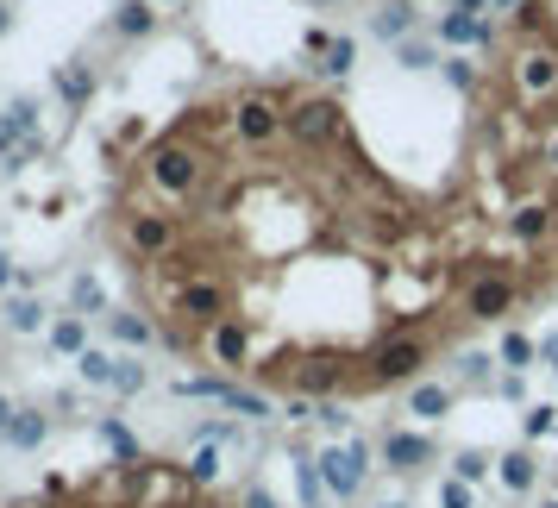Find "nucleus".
Wrapping results in <instances>:
<instances>
[{
  "instance_id": "4be33fe9",
  "label": "nucleus",
  "mask_w": 558,
  "mask_h": 508,
  "mask_svg": "<svg viewBox=\"0 0 558 508\" xmlns=\"http://www.w3.org/2000/svg\"><path fill=\"white\" fill-rule=\"evenodd\" d=\"M552 19H558V13H552V0H527V7L515 13V26H521V32H527L533 44H546V32H552Z\"/></svg>"
},
{
  "instance_id": "39448f33",
  "label": "nucleus",
  "mask_w": 558,
  "mask_h": 508,
  "mask_svg": "<svg viewBox=\"0 0 558 508\" xmlns=\"http://www.w3.org/2000/svg\"><path fill=\"white\" fill-rule=\"evenodd\" d=\"M314 465H320V483H327V496H358L364 490V477H370V452L352 440V446H327V452H320L314 458Z\"/></svg>"
},
{
  "instance_id": "58836bf2",
  "label": "nucleus",
  "mask_w": 558,
  "mask_h": 508,
  "mask_svg": "<svg viewBox=\"0 0 558 508\" xmlns=\"http://www.w3.org/2000/svg\"><path fill=\"white\" fill-rule=\"evenodd\" d=\"M552 433V408H527V440H546Z\"/></svg>"
},
{
  "instance_id": "49530a36",
  "label": "nucleus",
  "mask_w": 558,
  "mask_h": 508,
  "mask_svg": "<svg viewBox=\"0 0 558 508\" xmlns=\"http://www.w3.org/2000/svg\"><path fill=\"white\" fill-rule=\"evenodd\" d=\"M452 7H458V13H483V7H490V0H452Z\"/></svg>"
},
{
  "instance_id": "7ed1b4c3",
  "label": "nucleus",
  "mask_w": 558,
  "mask_h": 508,
  "mask_svg": "<svg viewBox=\"0 0 558 508\" xmlns=\"http://www.w3.org/2000/svg\"><path fill=\"white\" fill-rule=\"evenodd\" d=\"M421 364H427V339H414V333H389L377 352H370L364 383H408V377H421Z\"/></svg>"
},
{
  "instance_id": "f704fd0d",
  "label": "nucleus",
  "mask_w": 558,
  "mask_h": 508,
  "mask_svg": "<svg viewBox=\"0 0 558 508\" xmlns=\"http://www.w3.org/2000/svg\"><path fill=\"white\" fill-rule=\"evenodd\" d=\"M452 471H458V483H483V477H490V458H483V452H458Z\"/></svg>"
},
{
  "instance_id": "e433bc0d",
  "label": "nucleus",
  "mask_w": 558,
  "mask_h": 508,
  "mask_svg": "<svg viewBox=\"0 0 558 508\" xmlns=\"http://www.w3.org/2000/svg\"><path fill=\"white\" fill-rule=\"evenodd\" d=\"M439 69H446V82H452V88H477V69L464 63V57H446Z\"/></svg>"
},
{
  "instance_id": "0eeeda50",
  "label": "nucleus",
  "mask_w": 558,
  "mask_h": 508,
  "mask_svg": "<svg viewBox=\"0 0 558 508\" xmlns=\"http://www.w3.org/2000/svg\"><path fill=\"white\" fill-rule=\"evenodd\" d=\"M232 132H239L245 145H270V138L283 132V107H276V95H245L239 107H232Z\"/></svg>"
},
{
  "instance_id": "c756f323",
  "label": "nucleus",
  "mask_w": 558,
  "mask_h": 508,
  "mask_svg": "<svg viewBox=\"0 0 558 508\" xmlns=\"http://www.w3.org/2000/svg\"><path fill=\"white\" fill-rule=\"evenodd\" d=\"M502 364H508V371H527V364H533V339L527 333H502Z\"/></svg>"
},
{
  "instance_id": "9d476101",
  "label": "nucleus",
  "mask_w": 558,
  "mask_h": 508,
  "mask_svg": "<svg viewBox=\"0 0 558 508\" xmlns=\"http://www.w3.org/2000/svg\"><path fill=\"white\" fill-rule=\"evenodd\" d=\"M270 377H289L301 396H333V389H345V358H301L295 371H270Z\"/></svg>"
},
{
  "instance_id": "412c9836",
  "label": "nucleus",
  "mask_w": 558,
  "mask_h": 508,
  "mask_svg": "<svg viewBox=\"0 0 558 508\" xmlns=\"http://www.w3.org/2000/svg\"><path fill=\"white\" fill-rule=\"evenodd\" d=\"M107 327H113V339H120V345H138V352H145V345L157 339L145 314H107Z\"/></svg>"
},
{
  "instance_id": "a18cd8bd",
  "label": "nucleus",
  "mask_w": 558,
  "mask_h": 508,
  "mask_svg": "<svg viewBox=\"0 0 558 508\" xmlns=\"http://www.w3.org/2000/svg\"><path fill=\"white\" fill-rule=\"evenodd\" d=\"M546 164L558 170V132H546Z\"/></svg>"
},
{
  "instance_id": "bb28decb",
  "label": "nucleus",
  "mask_w": 558,
  "mask_h": 508,
  "mask_svg": "<svg viewBox=\"0 0 558 508\" xmlns=\"http://www.w3.org/2000/svg\"><path fill=\"white\" fill-rule=\"evenodd\" d=\"M7 327H13V333H38V327H44V302H32V295H19V302L7 308Z\"/></svg>"
},
{
  "instance_id": "6ab92c4d",
  "label": "nucleus",
  "mask_w": 558,
  "mask_h": 508,
  "mask_svg": "<svg viewBox=\"0 0 558 508\" xmlns=\"http://www.w3.org/2000/svg\"><path fill=\"white\" fill-rule=\"evenodd\" d=\"M446 408H452V389H446V383H414L408 414H421V421H439Z\"/></svg>"
},
{
  "instance_id": "423d86ee",
  "label": "nucleus",
  "mask_w": 558,
  "mask_h": 508,
  "mask_svg": "<svg viewBox=\"0 0 558 508\" xmlns=\"http://www.w3.org/2000/svg\"><path fill=\"white\" fill-rule=\"evenodd\" d=\"M515 88L533 107L558 95V44H527V51L515 57Z\"/></svg>"
},
{
  "instance_id": "f3484780",
  "label": "nucleus",
  "mask_w": 558,
  "mask_h": 508,
  "mask_svg": "<svg viewBox=\"0 0 558 508\" xmlns=\"http://www.w3.org/2000/svg\"><path fill=\"white\" fill-rule=\"evenodd\" d=\"M44 433H51V421H44L38 408H19V414H13L7 446H19V452H38V446H44Z\"/></svg>"
},
{
  "instance_id": "dca6fc26",
  "label": "nucleus",
  "mask_w": 558,
  "mask_h": 508,
  "mask_svg": "<svg viewBox=\"0 0 558 508\" xmlns=\"http://www.w3.org/2000/svg\"><path fill=\"white\" fill-rule=\"evenodd\" d=\"M113 32H120V38H151L157 32V7H151V0H126V7H113Z\"/></svg>"
},
{
  "instance_id": "8fccbe9b",
  "label": "nucleus",
  "mask_w": 558,
  "mask_h": 508,
  "mask_svg": "<svg viewBox=\"0 0 558 508\" xmlns=\"http://www.w3.org/2000/svg\"><path fill=\"white\" fill-rule=\"evenodd\" d=\"M151 7H176V0H151Z\"/></svg>"
},
{
  "instance_id": "a211bd4d",
  "label": "nucleus",
  "mask_w": 558,
  "mask_h": 508,
  "mask_svg": "<svg viewBox=\"0 0 558 508\" xmlns=\"http://www.w3.org/2000/svg\"><path fill=\"white\" fill-rule=\"evenodd\" d=\"M57 95H63L69 107H88V95H95V69L63 63V69H57Z\"/></svg>"
},
{
  "instance_id": "6e6552de",
  "label": "nucleus",
  "mask_w": 558,
  "mask_h": 508,
  "mask_svg": "<svg viewBox=\"0 0 558 508\" xmlns=\"http://www.w3.org/2000/svg\"><path fill=\"white\" fill-rule=\"evenodd\" d=\"M508 308H515V276L508 270H490V276H477V283L464 289V314L471 320H502Z\"/></svg>"
},
{
  "instance_id": "7c9ffc66",
  "label": "nucleus",
  "mask_w": 558,
  "mask_h": 508,
  "mask_svg": "<svg viewBox=\"0 0 558 508\" xmlns=\"http://www.w3.org/2000/svg\"><path fill=\"white\" fill-rule=\"evenodd\" d=\"M113 389H120V396H138V389H145V364L113 358Z\"/></svg>"
},
{
  "instance_id": "37998d69",
  "label": "nucleus",
  "mask_w": 558,
  "mask_h": 508,
  "mask_svg": "<svg viewBox=\"0 0 558 508\" xmlns=\"http://www.w3.org/2000/svg\"><path fill=\"white\" fill-rule=\"evenodd\" d=\"M13 414H19V408H13L7 396H0V440H7V433H13Z\"/></svg>"
},
{
  "instance_id": "3c124183",
  "label": "nucleus",
  "mask_w": 558,
  "mask_h": 508,
  "mask_svg": "<svg viewBox=\"0 0 558 508\" xmlns=\"http://www.w3.org/2000/svg\"><path fill=\"white\" fill-rule=\"evenodd\" d=\"M195 508H220V502H195Z\"/></svg>"
},
{
  "instance_id": "c9c22d12",
  "label": "nucleus",
  "mask_w": 558,
  "mask_h": 508,
  "mask_svg": "<svg viewBox=\"0 0 558 508\" xmlns=\"http://www.w3.org/2000/svg\"><path fill=\"white\" fill-rule=\"evenodd\" d=\"M214 477H220V458H214V452L201 446V452L189 458V483H214Z\"/></svg>"
},
{
  "instance_id": "20e7f679",
  "label": "nucleus",
  "mask_w": 558,
  "mask_h": 508,
  "mask_svg": "<svg viewBox=\"0 0 558 508\" xmlns=\"http://www.w3.org/2000/svg\"><path fill=\"white\" fill-rule=\"evenodd\" d=\"M176 314L189 320V327H220L232 314V295H226L220 276H189V283L176 289Z\"/></svg>"
},
{
  "instance_id": "393cba45",
  "label": "nucleus",
  "mask_w": 558,
  "mask_h": 508,
  "mask_svg": "<svg viewBox=\"0 0 558 508\" xmlns=\"http://www.w3.org/2000/svg\"><path fill=\"white\" fill-rule=\"evenodd\" d=\"M176 396H195V402H226V396H232V383H226V377H182V383H176Z\"/></svg>"
},
{
  "instance_id": "f8f14e48",
  "label": "nucleus",
  "mask_w": 558,
  "mask_h": 508,
  "mask_svg": "<svg viewBox=\"0 0 558 508\" xmlns=\"http://www.w3.org/2000/svg\"><path fill=\"white\" fill-rule=\"evenodd\" d=\"M427 458H433V440H427V433H402V427L383 433V465H389V471H421Z\"/></svg>"
},
{
  "instance_id": "c85d7f7f",
  "label": "nucleus",
  "mask_w": 558,
  "mask_h": 508,
  "mask_svg": "<svg viewBox=\"0 0 558 508\" xmlns=\"http://www.w3.org/2000/svg\"><path fill=\"white\" fill-rule=\"evenodd\" d=\"M320 57H327V63H320L327 76H352V63H358V44H352V38H333Z\"/></svg>"
},
{
  "instance_id": "473e14b6",
  "label": "nucleus",
  "mask_w": 558,
  "mask_h": 508,
  "mask_svg": "<svg viewBox=\"0 0 558 508\" xmlns=\"http://www.w3.org/2000/svg\"><path fill=\"white\" fill-rule=\"evenodd\" d=\"M7 120H13L19 138H32V132H38V101H32V95H19V101L7 107Z\"/></svg>"
},
{
  "instance_id": "c03bdc74",
  "label": "nucleus",
  "mask_w": 558,
  "mask_h": 508,
  "mask_svg": "<svg viewBox=\"0 0 558 508\" xmlns=\"http://www.w3.org/2000/svg\"><path fill=\"white\" fill-rule=\"evenodd\" d=\"M7 283H19V270H13V258H0V289Z\"/></svg>"
},
{
  "instance_id": "5701e85b",
  "label": "nucleus",
  "mask_w": 558,
  "mask_h": 508,
  "mask_svg": "<svg viewBox=\"0 0 558 508\" xmlns=\"http://www.w3.org/2000/svg\"><path fill=\"white\" fill-rule=\"evenodd\" d=\"M533 477H540V471H533V458H527V452H502V483H508L515 496L533 490Z\"/></svg>"
},
{
  "instance_id": "9b49d317",
  "label": "nucleus",
  "mask_w": 558,
  "mask_h": 508,
  "mask_svg": "<svg viewBox=\"0 0 558 508\" xmlns=\"http://www.w3.org/2000/svg\"><path fill=\"white\" fill-rule=\"evenodd\" d=\"M207 352H214V364H226V371H239V364L251 358V327L239 314H226L220 327H207Z\"/></svg>"
},
{
  "instance_id": "ddd939ff",
  "label": "nucleus",
  "mask_w": 558,
  "mask_h": 508,
  "mask_svg": "<svg viewBox=\"0 0 558 508\" xmlns=\"http://www.w3.org/2000/svg\"><path fill=\"white\" fill-rule=\"evenodd\" d=\"M439 44H490V19H483V13H439Z\"/></svg>"
},
{
  "instance_id": "f03ea898",
  "label": "nucleus",
  "mask_w": 558,
  "mask_h": 508,
  "mask_svg": "<svg viewBox=\"0 0 558 508\" xmlns=\"http://www.w3.org/2000/svg\"><path fill=\"white\" fill-rule=\"evenodd\" d=\"M145 176L157 195H195L201 189V151L182 145V138H164L151 157H145Z\"/></svg>"
},
{
  "instance_id": "603ef678",
  "label": "nucleus",
  "mask_w": 558,
  "mask_h": 508,
  "mask_svg": "<svg viewBox=\"0 0 558 508\" xmlns=\"http://www.w3.org/2000/svg\"><path fill=\"white\" fill-rule=\"evenodd\" d=\"M314 7H333V0H314Z\"/></svg>"
},
{
  "instance_id": "72a5a7b5",
  "label": "nucleus",
  "mask_w": 558,
  "mask_h": 508,
  "mask_svg": "<svg viewBox=\"0 0 558 508\" xmlns=\"http://www.w3.org/2000/svg\"><path fill=\"white\" fill-rule=\"evenodd\" d=\"M101 440H107L113 452H120V458H126V465H138V440H132V433H126L120 421H101Z\"/></svg>"
},
{
  "instance_id": "a878e982",
  "label": "nucleus",
  "mask_w": 558,
  "mask_h": 508,
  "mask_svg": "<svg viewBox=\"0 0 558 508\" xmlns=\"http://www.w3.org/2000/svg\"><path fill=\"white\" fill-rule=\"evenodd\" d=\"M76 371H82V383H95V389H113V358H107V352H95V345H88V352L76 358Z\"/></svg>"
},
{
  "instance_id": "1a4fd4ad",
  "label": "nucleus",
  "mask_w": 558,
  "mask_h": 508,
  "mask_svg": "<svg viewBox=\"0 0 558 508\" xmlns=\"http://www.w3.org/2000/svg\"><path fill=\"white\" fill-rule=\"evenodd\" d=\"M126 245L138 258H170L176 251V220L170 214H132L126 220Z\"/></svg>"
},
{
  "instance_id": "864d4df0",
  "label": "nucleus",
  "mask_w": 558,
  "mask_h": 508,
  "mask_svg": "<svg viewBox=\"0 0 558 508\" xmlns=\"http://www.w3.org/2000/svg\"><path fill=\"white\" fill-rule=\"evenodd\" d=\"M552 371H558V364H552Z\"/></svg>"
},
{
  "instance_id": "2f4dec72",
  "label": "nucleus",
  "mask_w": 558,
  "mask_h": 508,
  "mask_svg": "<svg viewBox=\"0 0 558 508\" xmlns=\"http://www.w3.org/2000/svg\"><path fill=\"white\" fill-rule=\"evenodd\" d=\"M395 63H402V69H433V44L402 38V44H395Z\"/></svg>"
},
{
  "instance_id": "09e8293b",
  "label": "nucleus",
  "mask_w": 558,
  "mask_h": 508,
  "mask_svg": "<svg viewBox=\"0 0 558 508\" xmlns=\"http://www.w3.org/2000/svg\"><path fill=\"white\" fill-rule=\"evenodd\" d=\"M13 26V7H0V32H7Z\"/></svg>"
},
{
  "instance_id": "b1692460",
  "label": "nucleus",
  "mask_w": 558,
  "mask_h": 508,
  "mask_svg": "<svg viewBox=\"0 0 558 508\" xmlns=\"http://www.w3.org/2000/svg\"><path fill=\"white\" fill-rule=\"evenodd\" d=\"M69 308H76V314H101L107 308V289L95 283V276H76V283H69Z\"/></svg>"
},
{
  "instance_id": "f257e3e1",
  "label": "nucleus",
  "mask_w": 558,
  "mask_h": 508,
  "mask_svg": "<svg viewBox=\"0 0 558 508\" xmlns=\"http://www.w3.org/2000/svg\"><path fill=\"white\" fill-rule=\"evenodd\" d=\"M283 132H289V145H301V151L339 145V138H345V107H339L333 95L289 101V107H283Z\"/></svg>"
},
{
  "instance_id": "ea45409f",
  "label": "nucleus",
  "mask_w": 558,
  "mask_h": 508,
  "mask_svg": "<svg viewBox=\"0 0 558 508\" xmlns=\"http://www.w3.org/2000/svg\"><path fill=\"white\" fill-rule=\"evenodd\" d=\"M458 371H464V377H471V383H483V371H490V358H477V352H464V358H458Z\"/></svg>"
},
{
  "instance_id": "4c0bfd02",
  "label": "nucleus",
  "mask_w": 558,
  "mask_h": 508,
  "mask_svg": "<svg viewBox=\"0 0 558 508\" xmlns=\"http://www.w3.org/2000/svg\"><path fill=\"white\" fill-rule=\"evenodd\" d=\"M439 508H471V483H446V490H439Z\"/></svg>"
},
{
  "instance_id": "aec40b11",
  "label": "nucleus",
  "mask_w": 558,
  "mask_h": 508,
  "mask_svg": "<svg viewBox=\"0 0 558 508\" xmlns=\"http://www.w3.org/2000/svg\"><path fill=\"white\" fill-rule=\"evenodd\" d=\"M51 345H57L63 358H82V352H88V327H82V314H63L57 327H51Z\"/></svg>"
},
{
  "instance_id": "79ce46f5",
  "label": "nucleus",
  "mask_w": 558,
  "mask_h": 508,
  "mask_svg": "<svg viewBox=\"0 0 558 508\" xmlns=\"http://www.w3.org/2000/svg\"><path fill=\"white\" fill-rule=\"evenodd\" d=\"M239 508H276V502H270V490H258V483H251V490H245V502H239Z\"/></svg>"
},
{
  "instance_id": "a19ab883",
  "label": "nucleus",
  "mask_w": 558,
  "mask_h": 508,
  "mask_svg": "<svg viewBox=\"0 0 558 508\" xmlns=\"http://www.w3.org/2000/svg\"><path fill=\"white\" fill-rule=\"evenodd\" d=\"M19 145H26V138H19V132H13V120L0 113V157H7V151H19Z\"/></svg>"
},
{
  "instance_id": "cd10ccee",
  "label": "nucleus",
  "mask_w": 558,
  "mask_h": 508,
  "mask_svg": "<svg viewBox=\"0 0 558 508\" xmlns=\"http://www.w3.org/2000/svg\"><path fill=\"white\" fill-rule=\"evenodd\" d=\"M226 408H232V414H251V421H270V396H258V389H239V383H232Z\"/></svg>"
},
{
  "instance_id": "4468645a",
  "label": "nucleus",
  "mask_w": 558,
  "mask_h": 508,
  "mask_svg": "<svg viewBox=\"0 0 558 508\" xmlns=\"http://www.w3.org/2000/svg\"><path fill=\"white\" fill-rule=\"evenodd\" d=\"M552 214H558V207L527 201V207H515V214H508V233H515L521 245H546V239H552Z\"/></svg>"
},
{
  "instance_id": "de8ad7c7",
  "label": "nucleus",
  "mask_w": 558,
  "mask_h": 508,
  "mask_svg": "<svg viewBox=\"0 0 558 508\" xmlns=\"http://www.w3.org/2000/svg\"><path fill=\"white\" fill-rule=\"evenodd\" d=\"M490 7H496V13H508V7H527V0H490Z\"/></svg>"
},
{
  "instance_id": "2eb2a0df",
  "label": "nucleus",
  "mask_w": 558,
  "mask_h": 508,
  "mask_svg": "<svg viewBox=\"0 0 558 508\" xmlns=\"http://www.w3.org/2000/svg\"><path fill=\"white\" fill-rule=\"evenodd\" d=\"M414 26H421V13H414V0H389V7L370 19V32L377 38H389V44H402V38H414Z\"/></svg>"
}]
</instances>
